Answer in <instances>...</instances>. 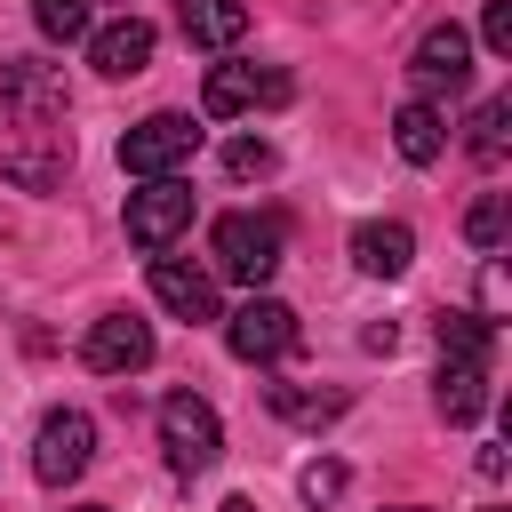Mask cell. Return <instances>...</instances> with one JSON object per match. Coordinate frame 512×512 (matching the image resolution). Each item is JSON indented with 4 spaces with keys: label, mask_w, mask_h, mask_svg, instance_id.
Listing matches in <instances>:
<instances>
[{
    "label": "cell",
    "mask_w": 512,
    "mask_h": 512,
    "mask_svg": "<svg viewBox=\"0 0 512 512\" xmlns=\"http://www.w3.org/2000/svg\"><path fill=\"white\" fill-rule=\"evenodd\" d=\"M88 456H96V424H88L80 408H56V416H40V440H32V472H40L48 488L80 480V472H88Z\"/></svg>",
    "instance_id": "cell-9"
},
{
    "label": "cell",
    "mask_w": 512,
    "mask_h": 512,
    "mask_svg": "<svg viewBox=\"0 0 512 512\" xmlns=\"http://www.w3.org/2000/svg\"><path fill=\"white\" fill-rule=\"evenodd\" d=\"M288 96H296V80L272 72V64H216L208 88H200V112H208V120H232V112H248V104H288Z\"/></svg>",
    "instance_id": "cell-8"
},
{
    "label": "cell",
    "mask_w": 512,
    "mask_h": 512,
    "mask_svg": "<svg viewBox=\"0 0 512 512\" xmlns=\"http://www.w3.org/2000/svg\"><path fill=\"white\" fill-rule=\"evenodd\" d=\"M64 120V80L48 64H0V128L8 136H56Z\"/></svg>",
    "instance_id": "cell-2"
},
{
    "label": "cell",
    "mask_w": 512,
    "mask_h": 512,
    "mask_svg": "<svg viewBox=\"0 0 512 512\" xmlns=\"http://www.w3.org/2000/svg\"><path fill=\"white\" fill-rule=\"evenodd\" d=\"M216 512H256V504H248V496H224V504H216Z\"/></svg>",
    "instance_id": "cell-26"
},
{
    "label": "cell",
    "mask_w": 512,
    "mask_h": 512,
    "mask_svg": "<svg viewBox=\"0 0 512 512\" xmlns=\"http://www.w3.org/2000/svg\"><path fill=\"white\" fill-rule=\"evenodd\" d=\"M192 152H200V128H192L184 112H152V120H136V128L120 136V168L144 176V184H152V176H176Z\"/></svg>",
    "instance_id": "cell-5"
},
{
    "label": "cell",
    "mask_w": 512,
    "mask_h": 512,
    "mask_svg": "<svg viewBox=\"0 0 512 512\" xmlns=\"http://www.w3.org/2000/svg\"><path fill=\"white\" fill-rule=\"evenodd\" d=\"M432 336H440V360H488V344H496V328L480 312H440Z\"/></svg>",
    "instance_id": "cell-18"
},
{
    "label": "cell",
    "mask_w": 512,
    "mask_h": 512,
    "mask_svg": "<svg viewBox=\"0 0 512 512\" xmlns=\"http://www.w3.org/2000/svg\"><path fill=\"white\" fill-rule=\"evenodd\" d=\"M224 168L232 176H272V144L264 136H240V144H224Z\"/></svg>",
    "instance_id": "cell-23"
},
{
    "label": "cell",
    "mask_w": 512,
    "mask_h": 512,
    "mask_svg": "<svg viewBox=\"0 0 512 512\" xmlns=\"http://www.w3.org/2000/svg\"><path fill=\"white\" fill-rule=\"evenodd\" d=\"M392 144H400V160L432 168V160H440V144H448V128H440V112H432V104H400V112H392Z\"/></svg>",
    "instance_id": "cell-16"
},
{
    "label": "cell",
    "mask_w": 512,
    "mask_h": 512,
    "mask_svg": "<svg viewBox=\"0 0 512 512\" xmlns=\"http://www.w3.org/2000/svg\"><path fill=\"white\" fill-rule=\"evenodd\" d=\"M264 400L288 424H336L344 416V392H320V384H264Z\"/></svg>",
    "instance_id": "cell-17"
},
{
    "label": "cell",
    "mask_w": 512,
    "mask_h": 512,
    "mask_svg": "<svg viewBox=\"0 0 512 512\" xmlns=\"http://www.w3.org/2000/svg\"><path fill=\"white\" fill-rule=\"evenodd\" d=\"M192 232V184L184 176H152L144 192H128V240L144 256H168Z\"/></svg>",
    "instance_id": "cell-3"
},
{
    "label": "cell",
    "mask_w": 512,
    "mask_h": 512,
    "mask_svg": "<svg viewBox=\"0 0 512 512\" xmlns=\"http://www.w3.org/2000/svg\"><path fill=\"white\" fill-rule=\"evenodd\" d=\"M432 400H440V416H448V424H472V416L488 408V360H440Z\"/></svg>",
    "instance_id": "cell-15"
},
{
    "label": "cell",
    "mask_w": 512,
    "mask_h": 512,
    "mask_svg": "<svg viewBox=\"0 0 512 512\" xmlns=\"http://www.w3.org/2000/svg\"><path fill=\"white\" fill-rule=\"evenodd\" d=\"M208 248H216V272H224V280H248V288H264V280L280 272V216L232 208V216H216Z\"/></svg>",
    "instance_id": "cell-1"
},
{
    "label": "cell",
    "mask_w": 512,
    "mask_h": 512,
    "mask_svg": "<svg viewBox=\"0 0 512 512\" xmlns=\"http://www.w3.org/2000/svg\"><path fill=\"white\" fill-rule=\"evenodd\" d=\"M80 360H88L96 376H136V368H152V320H136V312H104V320L88 328Z\"/></svg>",
    "instance_id": "cell-10"
},
{
    "label": "cell",
    "mask_w": 512,
    "mask_h": 512,
    "mask_svg": "<svg viewBox=\"0 0 512 512\" xmlns=\"http://www.w3.org/2000/svg\"><path fill=\"white\" fill-rule=\"evenodd\" d=\"M480 40H488V56L512 48V0H488V8H480Z\"/></svg>",
    "instance_id": "cell-24"
},
{
    "label": "cell",
    "mask_w": 512,
    "mask_h": 512,
    "mask_svg": "<svg viewBox=\"0 0 512 512\" xmlns=\"http://www.w3.org/2000/svg\"><path fill=\"white\" fill-rule=\"evenodd\" d=\"M176 32H184L192 48H240L248 0H176Z\"/></svg>",
    "instance_id": "cell-14"
},
{
    "label": "cell",
    "mask_w": 512,
    "mask_h": 512,
    "mask_svg": "<svg viewBox=\"0 0 512 512\" xmlns=\"http://www.w3.org/2000/svg\"><path fill=\"white\" fill-rule=\"evenodd\" d=\"M296 336H304V328H296V312H288L280 296H248L240 312H224V344H232L240 360H256V368H264V360H288Z\"/></svg>",
    "instance_id": "cell-6"
},
{
    "label": "cell",
    "mask_w": 512,
    "mask_h": 512,
    "mask_svg": "<svg viewBox=\"0 0 512 512\" xmlns=\"http://www.w3.org/2000/svg\"><path fill=\"white\" fill-rule=\"evenodd\" d=\"M464 240H472V248H504V200H496V192L464 216Z\"/></svg>",
    "instance_id": "cell-22"
},
{
    "label": "cell",
    "mask_w": 512,
    "mask_h": 512,
    "mask_svg": "<svg viewBox=\"0 0 512 512\" xmlns=\"http://www.w3.org/2000/svg\"><path fill=\"white\" fill-rule=\"evenodd\" d=\"M152 24L144 16H120V24H104V32H88V64L104 72V80H136L144 64H152Z\"/></svg>",
    "instance_id": "cell-12"
},
{
    "label": "cell",
    "mask_w": 512,
    "mask_h": 512,
    "mask_svg": "<svg viewBox=\"0 0 512 512\" xmlns=\"http://www.w3.org/2000/svg\"><path fill=\"white\" fill-rule=\"evenodd\" d=\"M80 512H104V504H80Z\"/></svg>",
    "instance_id": "cell-27"
},
{
    "label": "cell",
    "mask_w": 512,
    "mask_h": 512,
    "mask_svg": "<svg viewBox=\"0 0 512 512\" xmlns=\"http://www.w3.org/2000/svg\"><path fill=\"white\" fill-rule=\"evenodd\" d=\"M408 256H416V232H408L400 216H368V224H352V264H360L368 280H400Z\"/></svg>",
    "instance_id": "cell-13"
},
{
    "label": "cell",
    "mask_w": 512,
    "mask_h": 512,
    "mask_svg": "<svg viewBox=\"0 0 512 512\" xmlns=\"http://www.w3.org/2000/svg\"><path fill=\"white\" fill-rule=\"evenodd\" d=\"M296 488H304V504H312V512H328V504L344 496V464H336V456H312V464L296 472Z\"/></svg>",
    "instance_id": "cell-21"
},
{
    "label": "cell",
    "mask_w": 512,
    "mask_h": 512,
    "mask_svg": "<svg viewBox=\"0 0 512 512\" xmlns=\"http://www.w3.org/2000/svg\"><path fill=\"white\" fill-rule=\"evenodd\" d=\"M152 296L176 320H216V272L192 264V256H152Z\"/></svg>",
    "instance_id": "cell-11"
},
{
    "label": "cell",
    "mask_w": 512,
    "mask_h": 512,
    "mask_svg": "<svg viewBox=\"0 0 512 512\" xmlns=\"http://www.w3.org/2000/svg\"><path fill=\"white\" fill-rule=\"evenodd\" d=\"M408 80H416V104L456 96V88L472 80V32H464V24H432V32L416 40V56H408Z\"/></svg>",
    "instance_id": "cell-7"
},
{
    "label": "cell",
    "mask_w": 512,
    "mask_h": 512,
    "mask_svg": "<svg viewBox=\"0 0 512 512\" xmlns=\"http://www.w3.org/2000/svg\"><path fill=\"white\" fill-rule=\"evenodd\" d=\"M160 448H168L176 472H208V464L224 456V424H216V408H208L200 392H168V400H160Z\"/></svg>",
    "instance_id": "cell-4"
},
{
    "label": "cell",
    "mask_w": 512,
    "mask_h": 512,
    "mask_svg": "<svg viewBox=\"0 0 512 512\" xmlns=\"http://www.w3.org/2000/svg\"><path fill=\"white\" fill-rule=\"evenodd\" d=\"M32 24L48 40H88V0H32Z\"/></svg>",
    "instance_id": "cell-20"
},
{
    "label": "cell",
    "mask_w": 512,
    "mask_h": 512,
    "mask_svg": "<svg viewBox=\"0 0 512 512\" xmlns=\"http://www.w3.org/2000/svg\"><path fill=\"white\" fill-rule=\"evenodd\" d=\"M496 312H504V264L488 256V264H480V320L496 328Z\"/></svg>",
    "instance_id": "cell-25"
},
{
    "label": "cell",
    "mask_w": 512,
    "mask_h": 512,
    "mask_svg": "<svg viewBox=\"0 0 512 512\" xmlns=\"http://www.w3.org/2000/svg\"><path fill=\"white\" fill-rule=\"evenodd\" d=\"M504 128H512V96H488V104L472 112V136H464L480 168H504Z\"/></svg>",
    "instance_id": "cell-19"
}]
</instances>
